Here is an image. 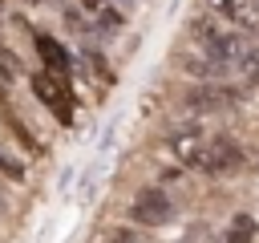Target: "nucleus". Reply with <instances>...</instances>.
<instances>
[{"label":"nucleus","mask_w":259,"mask_h":243,"mask_svg":"<svg viewBox=\"0 0 259 243\" xmlns=\"http://www.w3.org/2000/svg\"><path fill=\"white\" fill-rule=\"evenodd\" d=\"M186 166H198L206 174H231L243 166V146L227 134H214V138H202V146L186 158Z\"/></svg>","instance_id":"obj_1"},{"label":"nucleus","mask_w":259,"mask_h":243,"mask_svg":"<svg viewBox=\"0 0 259 243\" xmlns=\"http://www.w3.org/2000/svg\"><path fill=\"white\" fill-rule=\"evenodd\" d=\"M170 215H174V202L158 186H142L130 202V219L142 223V227H162V223H170Z\"/></svg>","instance_id":"obj_2"},{"label":"nucleus","mask_w":259,"mask_h":243,"mask_svg":"<svg viewBox=\"0 0 259 243\" xmlns=\"http://www.w3.org/2000/svg\"><path fill=\"white\" fill-rule=\"evenodd\" d=\"M239 93H231L227 85H194L182 93V105L194 109V113H223L227 105H235Z\"/></svg>","instance_id":"obj_3"},{"label":"nucleus","mask_w":259,"mask_h":243,"mask_svg":"<svg viewBox=\"0 0 259 243\" xmlns=\"http://www.w3.org/2000/svg\"><path fill=\"white\" fill-rule=\"evenodd\" d=\"M210 12H219L227 24H239V28H251L259 20V0H206Z\"/></svg>","instance_id":"obj_4"},{"label":"nucleus","mask_w":259,"mask_h":243,"mask_svg":"<svg viewBox=\"0 0 259 243\" xmlns=\"http://www.w3.org/2000/svg\"><path fill=\"white\" fill-rule=\"evenodd\" d=\"M32 89H36V97H40L57 117H69V101L57 93V81H53L49 73H36V77H32Z\"/></svg>","instance_id":"obj_5"},{"label":"nucleus","mask_w":259,"mask_h":243,"mask_svg":"<svg viewBox=\"0 0 259 243\" xmlns=\"http://www.w3.org/2000/svg\"><path fill=\"white\" fill-rule=\"evenodd\" d=\"M36 49H40V57H45V65L57 73V77H69V69H73V61H69V53L53 40V36H36Z\"/></svg>","instance_id":"obj_6"},{"label":"nucleus","mask_w":259,"mask_h":243,"mask_svg":"<svg viewBox=\"0 0 259 243\" xmlns=\"http://www.w3.org/2000/svg\"><path fill=\"white\" fill-rule=\"evenodd\" d=\"M182 69H186L190 77H219V73H223V65H219L214 57H206V53H198V57H194V53L182 57Z\"/></svg>","instance_id":"obj_7"},{"label":"nucleus","mask_w":259,"mask_h":243,"mask_svg":"<svg viewBox=\"0 0 259 243\" xmlns=\"http://www.w3.org/2000/svg\"><path fill=\"white\" fill-rule=\"evenodd\" d=\"M251 235H255V223H251L247 215H239V219H235V231H231V239H227V243H247Z\"/></svg>","instance_id":"obj_8"},{"label":"nucleus","mask_w":259,"mask_h":243,"mask_svg":"<svg viewBox=\"0 0 259 243\" xmlns=\"http://www.w3.org/2000/svg\"><path fill=\"white\" fill-rule=\"evenodd\" d=\"M105 243H142V239H138V231L117 227V231H109V235H105Z\"/></svg>","instance_id":"obj_9"}]
</instances>
